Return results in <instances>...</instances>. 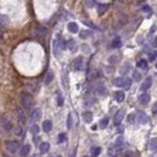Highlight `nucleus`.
Instances as JSON below:
<instances>
[{"mask_svg":"<svg viewBox=\"0 0 157 157\" xmlns=\"http://www.w3.org/2000/svg\"><path fill=\"white\" fill-rule=\"evenodd\" d=\"M20 102H21L22 107H24L25 109H30L33 105L32 95L28 92H22L20 94Z\"/></svg>","mask_w":157,"mask_h":157,"instance_id":"f257e3e1","label":"nucleus"},{"mask_svg":"<svg viewBox=\"0 0 157 157\" xmlns=\"http://www.w3.org/2000/svg\"><path fill=\"white\" fill-rule=\"evenodd\" d=\"M6 150L11 154H16L20 150V142L17 140H8L5 142Z\"/></svg>","mask_w":157,"mask_h":157,"instance_id":"f03ea898","label":"nucleus"},{"mask_svg":"<svg viewBox=\"0 0 157 157\" xmlns=\"http://www.w3.org/2000/svg\"><path fill=\"white\" fill-rule=\"evenodd\" d=\"M0 125H1L2 129H4L6 132H9L12 129V123L10 116L8 114H3L0 118Z\"/></svg>","mask_w":157,"mask_h":157,"instance_id":"7ed1b4c3","label":"nucleus"},{"mask_svg":"<svg viewBox=\"0 0 157 157\" xmlns=\"http://www.w3.org/2000/svg\"><path fill=\"white\" fill-rule=\"evenodd\" d=\"M16 113H17V118L18 122L21 126H24L27 122V117H26V113L22 107H17L16 108Z\"/></svg>","mask_w":157,"mask_h":157,"instance_id":"20e7f679","label":"nucleus"},{"mask_svg":"<svg viewBox=\"0 0 157 157\" xmlns=\"http://www.w3.org/2000/svg\"><path fill=\"white\" fill-rule=\"evenodd\" d=\"M125 114H126V111L124 109H120L118 110V112L115 114V117H114V124L116 126H119L122 122V120L124 119L125 117Z\"/></svg>","mask_w":157,"mask_h":157,"instance_id":"39448f33","label":"nucleus"},{"mask_svg":"<svg viewBox=\"0 0 157 157\" xmlns=\"http://www.w3.org/2000/svg\"><path fill=\"white\" fill-rule=\"evenodd\" d=\"M40 115H41V111H40V109H38V108L33 109L32 111V113H30V122H32V123L37 122V121L40 118Z\"/></svg>","mask_w":157,"mask_h":157,"instance_id":"423d86ee","label":"nucleus"},{"mask_svg":"<svg viewBox=\"0 0 157 157\" xmlns=\"http://www.w3.org/2000/svg\"><path fill=\"white\" fill-rule=\"evenodd\" d=\"M151 84H152V78L151 77H148V78L145 79V81L141 84V86H140V91H145L147 89H150Z\"/></svg>","mask_w":157,"mask_h":157,"instance_id":"0eeeda50","label":"nucleus"},{"mask_svg":"<svg viewBox=\"0 0 157 157\" xmlns=\"http://www.w3.org/2000/svg\"><path fill=\"white\" fill-rule=\"evenodd\" d=\"M138 119L141 124H147V123L149 122L148 116L146 115L143 111H138Z\"/></svg>","mask_w":157,"mask_h":157,"instance_id":"6e6552de","label":"nucleus"},{"mask_svg":"<svg viewBox=\"0 0 157 157\" xmlns=\"http://www.w3.org/2000/svg\"><path fill=\"white\" fill-rule=\"evenodd\" d=\"M149 100H150V95H149L148 93H145V92L142 94H140V97H138V102L142 105L147 104L149 102Z\"/></svg>","mask_w":157,"mask_h":157,"instance_id":"1a4fd4ad","label":"nucleus"},{"mask_svg":"<svg viewBox=\"0 0 157 157\" xmlns=\"http://www.w3.org/2000/svg\"><path fill=\"white\" fill-rule=\"evenodd\" d=\"M108 9H109V5L99 4L98 6H97V13H98L99 16H102V15H104L105 13L108 11Z\"/></svg>","mask_w":157,"mask_h":157,"instance_id":"9d476101","label":"nucleus"},{"mask_svg":"<svg viewBox=\"0 0 157 157\" xmlns=\"http://www.w3.org/2000/svg\"><path fill=\"white\" fill-rule=\"evenodd\" d=\"M35 33L37 35H39V37H45L46 33H47V30L43 26H37V28H35Z\"/></svg>","mask_w":157,"mask_h":157,"instance_id":"9b49d317","label":"nucleus"},{"mask_svg":"<svg viewBox=\"0 0 157 157\" xmlns=\"http://www.w3.org/2000/svg\"><path fill=\"white\" fill-rule=\"evenodd\" d=\"M73 67H74V70H76V71L81 70L82 67H83V58L82 57L77 58L73 62Z\"/></svg>","mask_w":157,"mask_h":157,"instance_id":"f8f14e48","label":"nucleus"},{"mask_svg":"<svg viewBox=\"0 0 157 157\" xmlns=\"http://www.w3.org/2000/svg\"><path fill=\"white\" fill-rule=\"evenodd\" d=\"M30 152V145H25L20 150V155L21 157H27Z\"/></svg>","mask_w":157,"mask_h":157,"instance_id":"ddd939ff","label":"nucleus"},{"mask_svg":"<svg viewBox=\"0 0 157 157\" xmlns=\"http://www.w3.org/2000/svg\"><path fill=\"white\" fill-rule=\"evenodd\" d=\"M92 118H93V116H92V113L91 111H86L83 113V120L86 124H89L91 122Z\"/></svg>","mask_w":157,"mask_h":157,"instance_id":"4468645a","label":"nucleus"},{"mask_svg":"<svg viewBox=\"0 0 157 157\" xmlns=\"http://www.w3.org/2000/svg\"><path fill=\"white\" fill-rule=\"evenodd\" d=\"M114 98H115V100H116L117 102L124 101V99H125V93H124V91H116L115 94H114Z\"/></svg>","mask_w":157,"mask_h":157,"instance_id":"2eb2a0df","label":"nucleus"},{"mask_svg":"<svg viewBox=\"0 0 157 157\" xmlns=\"http://www.w3.org/2000/svg\"><path fill=\"white\" fill-rule=\"evenodd\" d=\"M50 149V143L47 142V141H45V142H42L40 143L39 145V150L41 153H47L48 151H49Z\"/></svg>","mask_w":157,"mask_h":157,"instance_id":"dca6fc26","label":"nucleus"},{"mask_svg":"<svg viewBox=\"0 0 157 157\" xmlns=\"http://www.w3.org/2000/svg\"><path fill=\"white\" fill-rule=\"evenodd\" d=\"M42 128L43 131L46 133H49L51 130H52V122L50 120H45L42 124Z\"/></svg>","mask_w":157,"mask_h":157,"instance_id":"f3484780","label":"nucleus"},{"mask_svg":"<svg viewBox=\"0 0 157 157\" xmlns=\"http://www.w3.org/2000/svg\"><path fill=\"white\" fill-rule=\"evenodd\" d=\"M125 84V78H122V77H119V78H116L113 80V84L115 86H119V87H123Z\"/></svg>","mask_w":157,"mask_h":157,"instance_id":"a211bd4d","label":"nucleus"},{"mask_svg":"<svg viewBox=\"0 0 157 157\" xmlns=\"http://www.w3.org/2000/svg\"><path fill=\"white\" fill-rule=\"evenodd\" d=\"M68 30H69V32H71L72 33H77L79 32V26L75 22H71V23H69V25H68Z\"/></svg>","mask_w":157,"mask_h":157,"instance_id":"6ab92c4d","label":"nucleus"},{"mask_svg":"<svg viewBox=\"0 0 157 157\" xmlns=\"http://www.w3.org/2000/svg\"><path fill=\"white\" fill-rule=\"evenodd\" d=\"M60 45H59V41L58 39H54L53 41V53L55 56H58L59 53H60Z\"/></svg>","mask_w":157,"mask_h":157,"instance_id":"aec40b11","label":"nucleus"},{"mask_svg":"<svg viewBox=\"0 0 157 157\" xmlns=\"http://www.w3.org/2000/svg\"><path fill=\"white\" fill-rule=\"evenodd\" d=\"M53 79H54V75H53V73L51 71H49V72H47L46 73V75H45V77H44V84H49L51 82L53 81Z\"/></svg>","mask_w":157,"mask_h":157,"instance_id":"412c9836","label":"nucleus"},{"mask_svg":"<svg viewBox=\"0 0 157 157\" xmlns=\"http://www.w3.org/2000/svg\"><path fill=\"white\" fill-rule=\"evenodd\" d=\"M100 152H101V148L99 146H94L91 149V157H98Z\"/></svg>","mask_w":157,"mask_h":157,"instance_id":"4be33fe9","label":"nucleus"},{"mask_svg":"<svg viewBox=\"0 0 157 157\" xmlns=\"http://www.w3.org/2000/svg\"><path fill=\"white\" fill-rule=\"evenodd\" d=\"M121 45H122V41H121L120 37H116L112 40V42H111L112 48H118V47H120Z\"/></svg>","mask_w":157,"mask_h":157,"instance_id":"5701e85b","label":"nucleus"},{"mask_svg":"<svg viewBox=\"0 0 157 157\" xmlns=\"http://www.w3.org/2000/svg\"><path fill=\"white\" fill-rule=\"evenodd\" d=\"M136 66H138V68L141 69V70H145L147 68V62H146L145 59H141V60H140L136 63Z\"/></svg>","mask_w":157,"mask_h":157,"instance_id":"b1692460","label":"nucleus"},{"mask_svg":"<svg viewBox=\"0 0 157 157\" xmlns=\"http://www.w3.org/2000/svg\"><path fill=\"white\" fill-rule=\"evenodd\" d=\"M30 132L32 135L33 136H35V135H37L38 133H39V127H38L37 125H32L30 126Z\"/></svg>","mask_w":157,"mask_h":157,"instance_id":"393cba45","label":"nucleus"},{"mask_svg":"<svg viewBox=\"0 0 157 157\" xmlns=\"http://www.w3.org/2000/svg\"><path fill=\"white\" fill-rule=\"evenodd\" d=\"M91 35V33L89 32V30H82L81 33H80V37H81L82 38H84V39L89 38Z\"/></svg>","mask_w":157,"mask_h":157,"instance_id":"a878e982","label":"nucleus"},{"mask_svg":"<svg viewBox=\"0 0 157 157\" xmlns=\"http://www.w3.org/2000/svg\"><path fill=\"white\" fill-rule=\"evenodd\" d=\"M149 148H150L151 150H156V148H157V140L156 138H152V140H150V142H149Z\"/></svg>","mask_w":157,"mask_h":157,"instance_id":"bb28decb","label":"nucleus"},{"mask_svg":"<svg viewBox=\"0 0 157 157\" xmlns=\"http://www.w3.org/2000/svg\"><path fill=\"white\" fill-rule=\"evenodd\" d=\"M9 22V17L6 15H0V25H6Z\"/></svg>","mask_w":157,"mask_h":157,"instance_id":"cd10ccee","label":"nucleus"},{"mask_svg":"<svg viewBox=\"0 0 157 157\" xmlns=\"http://www.w3.org/2000/svg\"><path fill=\"white\" fill-rule=\"evenodd\" d=\"M108 123H109V119L107 117L103 118L101 121H100V128L101 129H105L108 126Z\"/></svg>","mask_w":157,"mask_h":157,"instance_id":"c85d7f7f","label":"nucleus"},{"mask_svg":"<svg viewBox=\"0 0 157 157\" xmlns=\"http://www.w3.org/2000/svg\"><path fill=\"white\" fill-rule=\"evenodd\" d=\"M97 93L99 95H102V96H104V95H106L107 93V89L105 86H99L98 89H97Z\"/></svg>","mask_w":157,"mask_h":157,"instance_id":"c756f323","label":"nucleus"},{"mask_svg":"<svg viewBox=\"0 0 157 157\" xmlns=\"http://www.w3.org/2000/svg\"><path fill=\"white\" fill-rule=\"evenodd\" d=\"M72 127H73V118H72V114H69L67 118V128L70 130Z\"/></svg>","mask_w":157,"mask_h":157,"instance_id":"7c9ffc66","label":"nucleus"},{"mask_svg":"<svg viewBox=\"0 0 157 157\" xmlns=\"http://www.w3.org/2000/svg\"><path fill=\"white\" fill-rule=\"evenodd\" d=\"M67 46H68L70 50L75 51V48H76V42H75L74 39H70L68 41V43H67Z\"/></svg>","mask_w":157,"mask_h":157,"instance_id":"2f4dec72","label":"nucleus"},{"mask_svg":"<svg viewBox=\"0 0 157 157\" xmlns=\"http://www.w3.org/2000/svg\"><path fill=\"white\" fill-rule=\"evenodd\" d=\"M131 86H132V80L130 78H125V84L123 87H125V89H129L131 87Z\"/></svg>","mask_w":157,"mask_h":157,"instance_id":"473e14b6","label":"nucleus"},{"mask_svg":"<svg viewBox=\"0 0 157 157\" xmlns=\"http://www.w3.org/2000/svg\"><path fill=\"white\" fill-rule=\"evenodd\" d=\"M133 81L136 82H140V79H141V75L138 73V71H133Z\"/></svg>","mask_w":157,"mask_h":157,"instance_id":"72a5a7b5","label":"nucleus"},{"mask_svg":"<svg viewBox=\"0 0 157 157\" xmlns=\"http://www.w3.org/2000/svg\"><path fill=\"white\" fill-rule=\"evenodd\" d=\"M130 68H131V66H130V64L127 63V64H125L124 66H123V68L121 69V74H127L129 70H130Z\"/></svg>","mask_w":157,"mask_h":157,"instance_id":"f704fd0d","label":"nucleus"},{"mask_svg":"<svg viewBox=\"0 0 157 157\" xmlns=\"http://www.w3.org/2000/svg\"><path fill=\"white\" fill-rule=\"evenodd\" d=\"M123 143H124V138H123L122 136H119V138L116 140V145H117V147H121V146L123 145Z\"/></svg>","mask_w":157,"mask_h":157,"instance_id":"c9c22d12","label":"nucleus"},{"mask_svg":"<svg viewBox=\"0 0 157 157\" xmlns=\"http://www.w3.org/2000/svg\"><path fill=\"white\" fill-rule=\"evenodd\" d=\"M65 140H66V135H65V133H59V136H58V142L59 143H62Z\"/></svg>","mask_w":157,"mask_h":157,"instance_id":"e433bc0d","label":"nucleus"},{"mask_svg":"<svg viewBox=\"0 0 157 157\" xmlns=\"http://www.w3.org/2000/svg\"><path fill=\"white\" fill-rule=\"evenodd\" d=\"M86 5L89 8H93L95 5V0H86Z\"/></svg>","mask_w":157,"mask_h":157,"instance_id":"4c0bfd02","label":"nucleus"},{"mask_svg":"<svg viewBox=\"0 0 157 157\" xmlns=\"http://www.w3.org/2000/svg\"><path fill=\"white\" fill-rule=\"evenodd\" d=\"M127 120H128V122L130 123V124H133V123H135V121H136V115L135 114H130L128 116Z\"/></svg>","mask_w":157,"mask_h":157,"instance_id":"58836bf2","label":"nucleus"},{"mask_svg":"<svg viewBox=\"0 0 157 157\" xmlns=\"http://www.w3.org/2000/svg\"><path fill=\"white\" fill-rule=\"evenodd\" d=\"M149 61H151V62H152V61H154L156 59V57H157V52L156 51H152V52H150L149 53Z\"/></svg>","mask_w":157,"mask_h":157,"instance_id":"ea45409f","label":"nucleus"},{"mask_svg":"<svg viewBox=\"0 0 157 157\" xmlns=\"http://www.w3.org/2000/svg\"><path fill=\"white\" fill-rule=\"evenodd\" d=\"M108 61H109V62L111 63V64H114V63H116V62H117V61H119V60H118V56L112 55L111 57L108 59Z\"/></svg>","mask_w":157,"mask_h":157,"instance_id":"a19ab883","label":"nucleus"},{"mask_svg":"<svg viewBox=\"0 0 157 157\" xmlns=\"http://www.w3.org/2000/svg\"><path fill=\"white\" fill-rule=\"evenodd\" d=\"M82 48H83V52H84V53H89V52H91V48H89V45L83 44V45H82Z\"/></svg>","mask_w":157,"mask_h":157,"instance_id":"79ce46f5","label":"nucleus"},{"mask_svg":"<svg viewBox=\"0 0 157 157\" xmlns=\"http://www.w3.org/2000/svg\"><path fill=\"white\" fill-rule=\"evenodd\" d=\"M57 103H58V106H63L64 104V98L61 95H59L57 97Z\"/></svg>","mask_w":157,"mask_h":157,"instance_id":"37998d69","label":"nucleus"},{"mask_svg":"<svg viewBox=\"0 0 157 157\" xmlns=\"http://www.w3.org/2000/svg\"><path fill=\"white\" fill-rule=\"evenodd\" d=\"M142 10L146 13H149V12H151V7H149L148 5H145V6L142 8Z\"/></svg>","mask_w":157,"mask_h":157,"instance_id":"c03bdc74","label":"nucleus"},{"mask_svg":"<svg viewBox=\"0 0 157 157\" xmlns=\"http://www.w3.org/2000/svg\"><path fill=\"white\" fill-rule=\"evenodd\" d=\"M122 1H124L125 3H132L133 0H122Z\"/></svg>","mask_w":157,"mask_h":157,"instance_id":"a18cd8bd","label":"nucleus"},{"mask_svg":"<svg viewBox=\"0 0 157 157\" xmlns=\"http://www.w3.org/2000/svg\"><path fill=\"white\" fill-rule=\"evenodd\" d=\"M154 30H155V27H154V26H153V27H152V29H151V30H150V35H151V33H152L154 32Z\"/></svg>","mask_w":157,"mask_h":157,"instance_id":"49530a36","label":"nucleus"},{"mask_svg":"<svg viewBox=\"0 0 157 157\" xmlns=\"http://www.w3.org/2000/svg\"><path fill=\"white\" fill-rule=\"evenodd\" d=\"M55 157H61L60 155H57V156H55Z\"/></svg>","mask_w":157,"mask_h":157,"instance_id":"de8ad7c7","label":"nucleus"},{"mask_svg":"<svg viewBox=\"0 0 157 157\" xmlns=\"http://www.w3.org/2000/svg\"><path fill=\"white\" fill-rule=\"evenodd\" d=\"M84 157H89V156H84Z\"/></svg>","mask_w":157,"mask_h":157,"instance_id":"09e8293b","label":"nucleus"},{"mask_svg":"<svg viewBox=\"0 0 157 157\" xmlns=\"http://www.w3.org/2000/svg\"></svg>","mask_w":157,"mask_h":157,"instance_id":"8fccbe9b","label":"nucleus"}]
</instances>
